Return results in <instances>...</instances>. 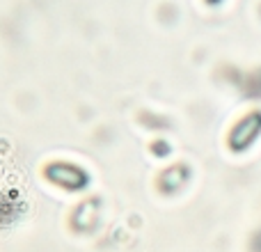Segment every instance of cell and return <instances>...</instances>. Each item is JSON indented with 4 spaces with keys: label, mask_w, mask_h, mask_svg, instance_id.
Instances as JSON below:
<instances>
[{
    "label": "cell",
    "mask_w": 261,
    "mask_h": 252,
    "mask_svg": "<svg viewBox=\"0 0 261 252\" xmlns=\"http://www.w3.org/2000/svg\"><path fill=\"white\" fill-rule=\"evenodd\" d=\"M190 179V170L184 163H176V165H170L158 174V190L163 195H176Z\"/></svg>",
    "instance_id": "3"
},
{
    "label": "cell",
    "mask_w": 261,
    "mask_h": 252,
    "mask_svg": "<svg viewBox=\"0 0 261 252\" xmlns=\"http://www.w3.org/2000/svg\"><path fill=\"white\" fill-rule=\"evenodd\" d=\"M208 5H218V3H222V0H206Z\"/></svg>",
    "instance_id": "5"
},
{
    "label": "cell",
    "mask_w": 261,
    "mask_h": 252,
    "mask_svg": "<svg viewBox=\"0 0 261 252\" xmlns=\"http://www.w3.org/2000/svg\"><path fill=\"white\" fill-rule=\"evenodd\" d=\"M41 177L48 181L50 186L64 190L69 195H81L85 193L92 186V174L85 165L76 161H64V158H58V161H48L44 167H41Z\"/></svg>",
    "instance_id": "1"
},
{
    "label": "cell",
    "mask_w": 261,
    "mask_h": 252,
    "mask_svg": "<svg viewBox=\"0 0 261 252\" xmlns=\"http://www.w3.org/2000/svg\"><path fill=\"white\" fill-rule=\"evenodd\" d=\"M252 252H261V232L252 239Z\"/></svg>",
    "instance_id": "4"
},
{
    "label": "cell",
    "mask_w": 261,
    "mask_h": 252,
    "mask_svg": "<svg viewBox=\"0 0 261 252\" xmlns=\"http://www.w3.org/2000/svg\"><path fill=\"white\" fill-rule=\"evenodd\" d=\"M259 138H261V110H252V113L241 117L229 129V133H227V147L234 154H243Z\"/></svg>",
    "instance_id": "2"
}]
</instances>
